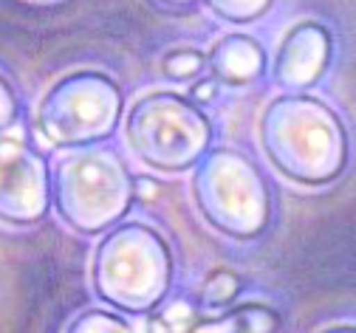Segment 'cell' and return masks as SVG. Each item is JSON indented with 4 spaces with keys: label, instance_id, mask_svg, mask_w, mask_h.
I'll list each match as a JSON object with an SVG mask.
<instances>
[{
    "label": "cell",
    "instance_id": "1",
    "mask_svg": "<svg viewBox=\"0 0 356 333\" xmlns=\"http://www.w3.org/2000/svg\"><path fill=\"white\" fill-rule=\"evenodd\" d=\"M97 260L124 266V271L97 268V289L119 308L147 311L164 297V285L170 282V254L153 232L142 226L119 229L105 241Z\"/></svg>",
    "mask_w": 356,
    "mask_h": 333
},
{
    "label": "cell",
    "instance_id": "3",
    "mask_svg": "<svg viewBox=\"0 0 356 333\" xmlns=\"http://www.w3.org/2000/svg\"><path fill=\"white\" fill-rule=\"evenodd\" d=\"M198 178V184L209 186H195L198 206L218 229L229 234H254L263 229L269 212V193L252 161H246L241 153H212Z\"/></svg>",
    "mask_w": 356,
    "mask_h": 333
},
{
    "label": "cell",
    "instance_id": "17",
    "mask_svg": "<svg viewBox=\"0 0 356 333\" xmlns=\"http://www.w3.org/2000/svg\"><path fill=\"white\" fill-rule=\"evenodd\" d=\"M215 97V82L212 79H207V82H198L195 88H193V99H198V102H204V99H212Z\"/></svg>",
    "mask_w": 356,
    "mask_h": 333
},
{
    "label": "cell",
    "instance_id": "15",
    "mask_svg": "<svg viewBox=\"0 0 356 333\" xmlns=\"http://www.w3.org/2000/svg\"><path fill=\"white\" fill-rule=\"evenodd\" d=\"M74 330H124L127 325L122 319H108V316H97L91 322H74Z\"/></svg>",
    "mask_w": 356,
    "mask_h": 333
},
{
    "label": "cell",
    "instance_id": "10",
    "mask_svg": "<svg viewBox=\"0 0 356 333\" xmlns=\"http://www.w3.org/2000/svg\"><path fill=\"white\" fill-rule=\"evenodd\" d=\"M280 322L269 308L260 305H243L229 311V319L224 322H207V325H193V330H277Z\"/></svg>",
    "mask_w": 356,
    "mask_h": 333
},
{
    "label": "cell",
    "instance_id": "4",
    "mask_svg": "<svg viewBox=\"0 0 356 333\" xmlns=\"http://www.w3.org/2000/svg\"><path fill=\"white\" fill-rule=\"evenodd\" d=\"M60 212L74 229L97 232L111 226L130 198V181L124 164L111 153H88L85 159H71L60 167Z\"/></svg>",
    "mask_w": 356,
    "mask_h": 333
},
{
    "label": "cell",
    "instance_id": "11",
    "mask_svg": "<svg viewBox=\"0 0 356 333\" xmlns=\"http://www.w3.org/2000/svg\"><path fill=\"white\" fill-rule=\"evenodd\" d=\"M241 291V277L227 271V268H218L207 277L204 289H201V300L207 308H220V305H229Z\"/></svg>",
    "mask_w": 356,
    "mask_h": 333
},
{
    "label": "cell",
    "instance_id": "13",
    "mask_svg": "<svg viewBox=\"0 0 356 333\" xmlns=\"http://www.w3.org/2000/svg\"><path fill=\"white\" fill-rule=\"evenodd\" d=\"M204 68V57L198 51H172L164 60V74L172 79H190L198 76Z\"/></svg>",
    "mask_w": 356,
    "mask_h": 333
},
{
    "label": "cell",
    "instance_id": "18",
    "mask_svg": "<svg viewBox=\"0 0 356 333\" xmlns=\"http://www.w3.org/2000/svg\"><path fill=\"white\" fill-rule=\"evenodd\" d=\"M164 6H170V9H175V6H193L195 0H161Z\"/></svg>",
    "mask_w": 356,
    "mask_h": 333
},
{
    "label": "cell",
    "instance_id": "6",
    "mask_svg": "<svg viewBox=\"0 0 356 333\" xmlns=\"http://www.w3.org/2000/svg\"><path fill=\"white\" fill-rule=\"evenodd\" d=\"M119 119V93L102 76H71L42 102L37 130L51 145H76L108 136Z\"/></svg>",
    "mask_w": 356,
    "mask_h": 333
},
{
    "label": "cell",
    "instance_id": "14",
    "mask_svg": "<svg viewBox=\"0 0 356 333\" xmlns=\"http://www.w3.org/2000/svg\"><path fill=\"white\" fill-rule=\"evenodd\" d=\"M12 119H15V97H12V88L0 79V133L12 124Z\"/></svg>",
    "mask_w": 356,
    "mask_h": 333
},
{
    "label": "cell",
    "instance_id": "8",
    "mask_svg": "<svg viewBox=\"0 0 356 333\" xmlns=\"http://www.w3.org/2000/svg\"><path fill=\"white\" fill-rule=\"evenodd\" d=\"M325 60L328 34L314 23L297 26L277 54V82H283L286 88H305L323 74Z\"/></svg>",
    "mask_w": 356,
    "mask_h": 333
},
{
    "label": "cell",
    "instance_id": "2",
    "mask_svg": "<svg viewBox=\"0 0 356 333\" xmlns=\"http://www.w3.org/2000/svg\"><path fill=\"white\" fill-rule=\"evenodd\" d=\"M269 111L277 116V130L286 133V156H277L275 164L294 181H331L342 167V127L328 108L311 99H283Z\"/></svg>",
    "mask_w": 356,
    "mask_h": 333
},
{
    "label": "cell",
    "instance_id": "5",
    "mask_svg": "<svg viewBox=\"0 0 356 333\" xmlns=\"http://www.w3.org/2000/svg\"><path fill=\"white\" fill-rule=\"evenodd\" d=\"M130 145L159 170H181L198 159L207 141V119L178 97L139 102L127 124Z\"/></svg>",
    "mask_w": 356,
    "mask_h": 333
},
{
    "label": "cell",
    "instance_id": "9",
    "mask_svg": "<svg viewBox=\"0 0 356 333\" xmlns=\"http://www.w3.org/2000/svg\"><path fill=\"white\" fill-rule=\"evenodd\" d=\"M209 63H212V71L218 74V79L241 85L260 74L263 51L249 37H227V40H220V45L209 54Z\"/></svg>",
    "mask_w": 356,
    "mask_h": 333
},
{
    "label": "cell",
    "instance_id": "12",
    "mask_svg": "<svg viewBox=\"0 0 356 333\" xmlns=\"http://www.w3.org/2000/svg\"><path fill=\"white\" fill-rule=\"evenodd\" d=\"M207 3L218 15L229 17L232 23H249L254 15H260L266 6H269V0H207Z\"/></svg>",
    "mask_w": 356,
    "mask_h": 333
},
{
    "label": "cell",
    "instance_id": "16",
    "mask_svg": "<svg viewBox=\"0 0 356 333\" xmlns=\"http://www.w3.org/2000/svg\"><path fill=\"white\" fill-rule=\"evenodd\" d=\"M136 198H145V201H153L156 198V193H159V186L150 181V178H139L136 184H133V189H130Z\"/></svg>",
    "mask_w": 356,
    "mask_h": 333
},
{
    "label": "cell",
    "instance_id": "7",
    "mask_svg": "<svg viewBox=\"0 0 356 333\" xmlns=\"http://www.w3.org/2000/svg\"><path fill=\"white\" fill-rule=\"evenodd\" d=\"M46 164L40 153L0 133V218L29 223L46 212Z\"/></svg>",
    "mask_w": 356,
    "mask_h": 333
}]
</instances>
